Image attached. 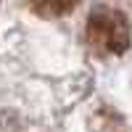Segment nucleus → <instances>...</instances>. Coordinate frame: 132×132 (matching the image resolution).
<instances>
[{
    "label": "nucleus",
    "instance_id": "nucleus-1",
    "mask_svg": "<svg viewBox=\"0 0 132 132\" xmlns=\"http://www.w3.org/2000/svg\"><path fill=\"white\" fill-rule=\"evenodd\" d=\"M85 42L95 56H122L132 42L127 16L108 5L93 8L85 24Z\"/></svg>",
    "mask_w": 132,
    "mask_h": 132
},
{
    "label": "nucleus",
    "instance_id": "nucleus-2",
    "mask_svg": "<svg viewBox=\"0 0 132 132\" xmlns=\"http://www.w3.org/2000/svg\"><path fill=\"white\" fill-rule=\"evenodd\" d=\"M29 8L35 11L37 16L42 19H58L63 13H69V11L79 3V0H27Z\"/></svg>",
    "mask_w": 132,
    "mask_h": 132
}]
</instances>
